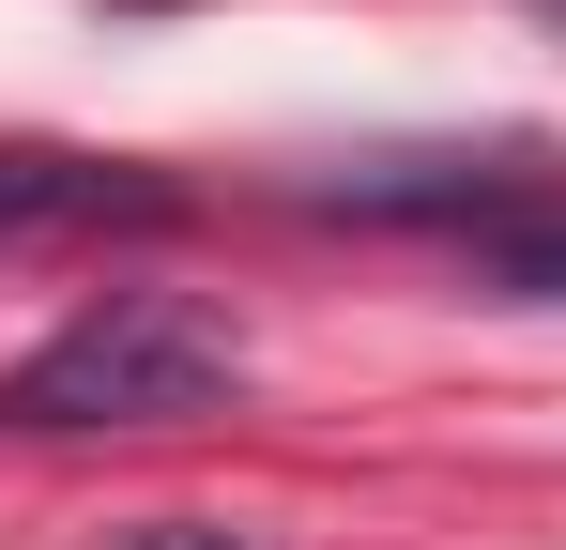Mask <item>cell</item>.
Here are the masks:
<instances>
[{
  "label": "cell",
  "mask_w": 566,
  "mask_h": 550,
  "mask_svg": "<svg viewBox=\"0 0 566 550\" xmlns=\"http://www.w3.org/2000/svg\"><path fill=\"white\" fill-rule=\"evenodd\" d=\"M214 398H245V337L199 290L123 275V290H93L46 352L0 382V429H185Z\"/></svg>",
  "instance_id": "obj_1"
},
{
  "label": "cell",
  "mask_w": 566,
  "mask_h": 550,
  "mask_svg": "<svg viewBox=\"0 0 566 550\" xmlns=\"http://www.w3.org/2000/svg\"><path fill=\"white\" fill-rule=\"evenodd\" d=\"M169 183L138 169H93V154H46V138H0V245H31V230H77V214H154Z\"/></svg>",
  "instance_id": "obj_2"
},
{
  "label": "cell",
  "mask_w": 566,
  "mask_h": 550,
  "mask_svg": "<svg viewBox=\"0 0 566 550\" xmlns=\"http://www.w3.org/2000/svg\"><path fill=\"white\" fill-rule=\"evenodd\" d=\"M474 275H490L505 306H566V214H536V230H474Z\"/></svg>",
  "instance_id": "obj_3"
},
{
  "label": "cell",
  "mask_w": 566,
  "mask_h": 550,
  "mask_svg": "<svg viewBox=\"0 0 566 550\" xmlns=\"http://www.w3.org/2000/svg\"><path fill=\"white\" fill-rule=\"evenodd\" d=\"M123 550H245V536H214V520H138Z\"/></svg>",
  "instance_id": "obj_4"
}]
</instances>
